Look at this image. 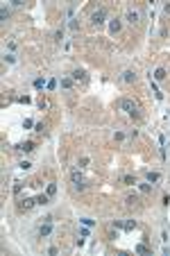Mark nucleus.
Segmentation results:
<instances>
[{
    "mask_svg": "<svg viewBox=\"0 0 170 256\" xmlns=\"http://www.w3.org/2000/svg\"><path fill=\"white\" fill-rule=\"evenodd\" d=\"M120 109H123V111H129V113H132V116H136V109H134V102H132V100H127V97H125L123 102H120Z\"/></svg>",
    "mask_w": 170,
    "mask_h": 256,
    "instance_id": "1",
    "label": "nucleus"
},
{
    "mask_svg": "<svg viewBox=\"0 0 170 256\" xmlns=\"http://www.w3.org/2000/svg\"><path fill=\"white\" fill-rule=\"evenodd\" d=\"M50 234H52V225H50V222H43V225L39 227V236L46 238V236H50Z\"/></svg>",
    "mask_w": 170,
    "mask_h": 256,
    "instance_id": "2",
    "label": "nucleus"
},
{
    "mask_svg": "<svg viewBox=\"0 0 170 256\" xmlns=\"http://www.w3.org/2000/svg\"><path fill=\"white\" fill-rule=\"evenodd\" d=\"M91 21L95 23V25H102V23H104V9L95 11V14H93V18H91Z\"/></svg>",
    "mask_w": 170,
    "mask_h": 256,
    "instance_id": "3",
    "label": "nucleus"
},
{
    "mask_svg": "<svg viewBox=\"0 0 170 256\" xmlns=\"http://www.w3.org/2000/svg\"><path fill=\"white\" fill-rule=\"evenodd\" d=\"M34 204H39V202H36L34 197H25V200L21 202V209H25V211H27V209H32Z\"/></svg>",
    "mask_w": 170,
    "mask_h": 256,
    "instance_id": "4",
    "label": "nucleus"
},
{
    "mask_svg": "<svg viewBox=\"0 0 170 256\" xmlns=\"http://www.w3.org/2000/svg\"><path fill=\"white\" fill-rule=\"evenodd\" d=\"M145 179H148V184H157V181L161 179V174L159 172H148V174H145Z\"/></svg>",
    "mask_w": 170,
    "mask_h": 256,
    "instance_id": "5",
    "label": "nucleus"
},
{
    "mask_svg": "<svg viewBox=\"0 0 170 256\" xmlns=\"http://www.w3.org/2000/svg\"><path fill=\"white\" fill-rule=\"evenodd\" d=\"M123 79H125V82H129V84L136 82V73H134V70H125V73H123Z\"/></svg>",
    "mask_w": 170,
    "mask_h": 256,
    "instance_id": "6",
    "label": "nucleus"
},
{
    "mask_svg": "<svg viewBox=\"0 0 170 256\" xmlns=\"http://www.w3.org/2000/svg\"><path fill=\"white\" fill-rule=\"evenodd\" d=\"M127 21L132 23V25H136V23H139V11H134V9H132V11L127 14Z\"/></svg>",
    "mask_w": 170,
    "mask_h": 256,
    "instance_id": "7",
    "label": "nucleus"
},
{
    "mask_svg": "<svg viewBox=\"0 0 170 256\" xmlns=\"http://www.w3.org/2000/svg\"><path fill=\"white\" fill-rule=\"evenodd\" d=\"M118 30H120V21H118V18H113L111 25H109V32H111V34H116Z\"/></svg>",
    "mask_w": 170,
    "mask_h": 256,
    "instance_id": "8",
    "label": "nucleus"
},
{
    "mask_svg": "<svg viewBox=\"0 0 170 256\" xmlns=\"http://www.w3.org/2000/svg\"><path fill=\"white\" fill-rule=\"evenodd\" d=\"M18 150H23V152H32V150H34V143H30V141H27V143H21Z\"/></svg>",
    "mask_w": 170,
    "mask_h": 256,
    "instance_id": "9",
    "label": "nucleus"
},
{
    "mask_svg": "<svg viewBox=\"0 0 170 256\" xmlns=\"http://www.w3.org/2000/svg\"><path fill=\"white\" fill-rule=\"evenodd\" d=\"M73 79H77V82L82 79V82H84V79H86V73H84V70H75V73H73Z\"/></svg>",
    "mask_w": 170,
    "mask_h": 256,
    "instance_id": "10",
    "label": "nucleus"
},
{
    "mask_svg": "<svg viewBox=\"0 0 170 256\" xmlns=\"http://www.w3.org/2000/svg\"><path fill=\"white\" fill-rule=\"evenodd\" d=\"M154 79H166V70L163 68H157L154 70Z\"/></svg>",
    "mask_w": 170,
    "mask_h": 256,
    "instance_id": "11",
    "label": "nucleus"
},
{
    "mask_svg": "<svg viewBox=\"0 0 170 256\" xmlns=\"http://www.w3.org/2000/svg\"><path fill=\"white\" fill-rule=\"evenodd\" d=\"M152 93L157 95V100H163V93H161L159 88H157V84H154V82H152Z\"/></svg>",
    "mask_w": 170,
    "mask_h": 256,
    "instance_id": "12",
    "label": "nucleus"
},
{
    "mask_svg": "<svg viewBox=\"0 0 170 256\" xmlns=\"http://www.w3.org/2000/svg\"><path fill=\"white\" fill-rule=\"evenodd\" d=\"M43 84H46V79H43V77H36V79H34V86H36V88H43Z\"/></svg>",
    "mask_w": 170,
    "mask_h": 256,
    "instance_id": "13",
    "label": "nucleus"
},
{
    "mask_svg": "<svg viewBox=\"0 0 170 256\" xmlns=\"http://www.w3.org/2000/svg\"><path fill=\"white\" fill-rule=\"evenodd\" d=\"M61 86H64V88H70V86H73V79H68V77H64V79H61Z\"/></svg>",
    "mask_w": 170,
    "mask_h": 256,
    "instance_id": "14",
    "label": "nucleus"
},
{
    "mask_svg": "<svg viewBox=\"0 0 170 256\" xmlns=\"http://www.w3.org/2000/svg\"><path fill=\"white\" fill-rule=\"evenodd\" d=\"M55 193H57V184H55V181H52V184L48 186V195H50V197H52V195H55Z\"/></svg>",
    "mask_w": 170,
    "mask_h": 256,
    "instance_id": "15",
    "label": "nucleus"
},
{
    "mask_svg": "<svg viewBox=\"0 0 170 256\" xmlns=\"http://www.w3.org/2000/svg\"><path fill=\"white\" fill-rule=\"evenodd\" d=\"M134 227H136V222H134V220H129V222H125V225H123V229L129 231V229H134Z\"/></svg>",
    "mask_w": 170,
    "mask_h": 256,
    "instance_id": "16",
    "label": "nucleus"
},
{
    "mask_svg": "<svg viewBox=\"0 0 170 256\" xmlns=\"http://www.w3.org/2000/svg\"><path fill=\"white\" fill-rule=\"evenodd\" d=\"M2 59H5L7 64H14V61H16V57H14V55H7V52H5V57H2Z\"/></svg>",
    "mask_w": 170,
    "mask_h": 256,
    "instance_id": "17",
    "label": "nucleus"
},
{
    "mask_svg": "<svg viewBox=\"0 0 170 256\" xmlns=\"http://www.w3.org/2000/svg\"><path fill=\"white\" fill-rule=\"evenodd\" d=\"M79 222H82L84 227H93V220H91V218H82V220H79Z\"/></svg>",
    "mask_w": 170,
    "mask_h": 256,
    "instance_id": "18",
    "label": "nucleus"
},
{
    "mask_svg": "<svg viewBox=\"0 0 170 256\" xmlns=\"http://www.w3.org/2000/svg\"><path fill=\"white\" fill-rule=\"evenodd\" d=\"M136 252H139V254H148V247L145 245H136Z\"/></svg>",
    "mask_w": 170,
    "mask_h": 256,
    "instance_id": "19",
    "label": "nucleus"
},
{
    "mask_svg": "<svg viewBox=\"0 0 170 256\" xmlns=\"http://www.w3.org/2000/svg\"><path fill=\"white\" fill-rule=\"evenodd\" d=\"M125 184H129V186H134V184H136V179H134V177H129V174H127V177H125Z\"/></svg>",
    "mask_w": 170,
    "mask_h": 256,
    "instance_id": "20",
    "label": "nucleus"
},
{
    "mask_svg": "<svg viewBox=\"0 0 170 256\" xmlns=\"http://www.w3.org/2000/svg\"><path fill=\"white\" fill-rule=\"evenodd\" d=\"M141 190H143V193H150V190H152V186H150V184H141Z\"/></svg>",
    "mask_w": 170,
    "mask_h": 256,
    "instance_id": "21",
    "label": "nucleus"
},
{
    "mask_svg": "<svg viewBox=\"0 0 170 256\" xmlns=\"http://www.w3.org/2000/svg\"><path fill=\"white\" fill-rule=\"evenodd\" d=\"M30 168H32L30 161H23V163H21V170H30Z\"/></svg>",
    "mask_w": 170,
    "mask_h": 256,
    "instance_id": "22",
    "label": "nucleus"
},
{
    "mask_svg": "<svg viewBox=\"0 0 170 256\" xmlns=\"http://www.w3.org/2000/svg\"><path fill=\"white\" fill-rule=\"evenodd\" d=\"M77 27H79L77 21H70V30H73V32H77Z\"/></svg>",
    "mask_w": 170,
    "mask_h": 256,
    "instance_id": "23",
    "label": "nucleus"
},
{
    "mask_svg": "<svg viewBox=\"0 0 170 256\" xmlns=\"http://www.w3.org/2000/svg\"><path fill=\"white\" fill-rule=\"evenodd\" d=\"M163 9H166V14H170V5H166V7H163Z\"/></svg>",
    "mask_w": 170,
    "mask_h": 256,
    "instance_id": "24",
    "label": "nucleus"
}]
</instances>
